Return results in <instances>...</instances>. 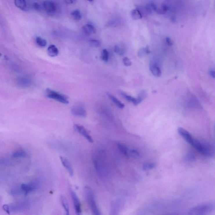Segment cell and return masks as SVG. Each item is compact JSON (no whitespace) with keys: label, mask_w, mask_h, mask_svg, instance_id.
<instances>
[{"label":"cell","mask_w":215,"mask_h":215,"mask_svg":"<svg viewBox=\"0 0 215 215\" xmlns=\"http://www.w3.org/2000/svg\"><path fill=\"white\" fill-rule=\"evenodd\" d=\"M84 195L85 198L90 205L93 214L100 215V213L95 199L94 195L91 189L89 187H85L84 189Z\"/></svg>","instance_id":"1"},{"label":"cell","mask_w":215,"mask_h":215,"mask_svg":"<svg viewBox=\"0 0 215 215\" xmlns=\"http://www.w3.org/2000/svg\"><path fill=\"white\" fill-rule=\"evenodd\" d=\"M215 209V205L213 203H206L198 205L191 208L189 214L202 215L208 214Z\"/></svg>","instance_id":"2"},{"label":"cell","mask_w":215,"mask_h":215,"mask_svg":"<svg viewBox=\"0 0 215 215\" xmlns=\"http://www.w3.org/2000/svg\"><path fill=\"white\" fill-rule=\"evenodd\" d=\"M192 146L195 148L197 151L202 154L203 155L210 156L214 154V150L210 144L203 143L199 141L194 140Z\"/></svg>","instance_id":"3"},{"label":"cell","mask_w":215,"mask_h":215,"mask_svg":"<svg viewBox=\"0 0 215 215\" xmlns=\"http://www.w3.org/2000/svg\"><path fill=\"white\" fill-rule=\"evenodd\" d=\"M47 97L48 98L59 102L60 103L65 104H69V101L67 100V96L62 94L60 93L50 89L46 90Z\"/></svg>","instance_id":"4"},{"label":"cell","mask_w":215,"mask_h":215,"mask_svg":"<svg viewBox=\"0 0 215 215\" xmlns=\"http://www.w3.org/2000/svg\"><path fill=\"white\" fill-rule=\"evenodd\" d=\"M72 113L75 116L83 118L86 117L87 115L85 108L82 104H77L73 106L72 109Z\"/></svg>","instance_id":"5"},{"label":"cell","mask_w":215,"mask_h":215,"mask_svg":"<svg viewBox=\"0 0 215 215\" xmlns=\"http://www.w3.org/2000/svg\"><path fill=\"white\" fill-rule=\"evenodd\" d=\"M70 194L74 203V207L76 214L77 215L81 214L82 213L81 204L78 197L75 191H73L72 189L70 190Z\"/></svg>","instance_id":"6"},{"label":"cell","mask_w":215,"mask_h":215,"mask_svg":"<svg viewBox=\"0 0 215 215\" xmlns=\"http://www.w3.org/2000/svg\"><path fill=\"white\" fill-rule=\"evenodd\" d=\"M74 129L77 132L80 134L82 135L89 142H93V138L90 135L88 131L82 126L78 124H75L74 126Z\"/></svg>","instance_id":"7"},{"label":"cell","mask_w":215,"mask_h":215,"mask_svg":"<svg viewBox=\"0 0 215 215\" xmlns=\"http://www.w3.org/2000/svg\"><path fill=\"white\" fill-rule=\"evenodd\" d=\"M44 8L49 15H52L56 12V5L52 1L49 0L45 1L44 3Z\"/></svg>","instance_id":"8"},{"label":"cell","mask_w":215,"mask_h":215,"mask_svg":"<svg viewBox=\"0 0 215 215\" xmlns=\"http://www.w3.org/2000/svg\"><path fill=\"white\" fill-rule=\"evenodd\" d=\"M178 132L184 139L191 145H192L195 139L188 131L183 128L180 127L178 129Z\"/></svg>","instance_id":"9"},{"label":"cell","mask_w":215,"mask_h":215,"mask_svg":"<svg viewBox=\"0 0 215 215\" xmlns=\"http://www.w3.org/2000/svg\"><path fill=\"white\" fill-rule=\"evenodd\" d=\"M60 158L61 162L62 163L64 167L66 169L70 175L71 176H72L73 175L74 171H73L72 164H71L70 161L68 160L67 158L61 156Z\"/></svg>","instance_id":"10"},{"label":"cell","mask_w":215,"mask_h":215,"mask_svg":"<svg viewBox=\"0 0 215 215\" xmlns=\"http://www.w3.org/2000/svg\"><path fill=\"white\" fill-rule=\"evenodd\" d=\"M14 2L16 6L22 11H27L28 10L26 0H14Z\"/></svg>","instance_id":"11"},{"label":"cell","mask_w":215,"mask_h":215,"mask_svg":"<svg viewBox=\"0 0 215 215\" xmlns=\"http://www.w3.org/2000/svg\"><path fill=\"white\" fill-rule=\"evenodd\" d=\"M150 70L152 74L155 77H159L161 75V72L160 68L154 64H150Z\"/></svg>","instance_id":"12"},{"label":"cell","mask_w":215,"mask_h":215,"mask_svg":"<svg viewBox=\"0 0 215 215\" xmlns=\"http://www.w3.org/2000/svg\"><path fill=\"white\" fill-rule=\"evenodd\" d=\"M82 30L86 34L90 35L95 33L96 30L93 25L87 24L82 27Z\"/></svg>","instance_id":"13"},{"label":"cell","mask_w":215,"mask_h":215,"mask_svg":"<svg viewBox=\"0 0 215 215\" xmlns=\"http://www.w3.org/2000/svg\"><path fill=\"white\" fill-rule=\"evenodd\" d=\"M48 55L51 57H55L59 54V50L56 46L54 45H51L48 48L47 50Z\"/></svg>","instance_id":"14"},{"label":"cell","mask_w":215,"mask_h":215,"mask_svg":"<svg viewBox=\"0 0 215 215\" xmlns=\"http://www.w3.org/2000/svg\"><path fill=\"white\" fill-rule=\"evenodd\" d=\"M107 94L108 96L109 97L111 100V101H112V102H113V103H114V104H115L117 107H118L120 108V109H123L124 107V105L123 104H122L121 101H120V100H118V99H117L116 97H115L114 96L112 95L111 94L109 93H107Z\"/></svg>","instance_id":"15"},{"label":"cell","mask_w":215,"mask_h":215,"mask_svg":"<svg viewBox=\"0 0 215 215\" xmlns=\"http://www.w3.org/2000/svg\"><path fill=\"white\" fill-rule=\"evenodd\" d=\"M61 201L62 205L64 207V211H65L66 214L67 215H69V205H68V201L66 199V198H65L63 195H62L61 197Z\"/></svg>","instance_id":"16"},{"label":"cell","mask_w":215,"mask_h":215,"mask_svg":"<svg viewBox=\"0 0 215 215\" xmlns=\"http://www.w3.org/2000/svg\"><path fill=\"white\" fill-rule=\"evenodd\" d=\"M21 189L22 191H24L26 195H28L30 192L34 191L35 187L31 185H28L27 184H23L21 185Z\"/></svg>","instance_id":"17"},{"label":"cell","mask_w":215,"mask_h":215,"mask_svg":"<svg viewBox=\"0 0 215 215\" xmlns=\"http://www.w3.org/2000/svg\"><path fill=\"white\" fill-rule=\"evenodd\" d=\"M146 97V93L144 91H142L139 95L138 97L137 98H135V100L133 104L135 106H137L140 104L145 98Z\"/></svg>","instance_id":"18"},{"label":"cell","mask_w":215,"mask_h":215,"mask_svg":"<svg viewBox=\"0 0 215 215\" xmlns=\"http://www.w3.org/2000/svg\"><path fill=\"white\" fill-rule=\"evenodd\" d=\"M131 16L135 20H138L142 18L141 14L138 9H133L131 12Z\"/></svg>","instance_id":"19"},{"label":"cell","mask_w":215,"mask_h":215,"mask_svg":"<svg viewBox=\"0 0 215 215\" xmlns=\"http://www.w3.org/2000/svg\"><path fill=\"white\" fill-rule=\"evenodd\" d=\"M71 16L76 21L80 20L82 18V15L79 10L76 9L71 12Z\"/></svg>","instance_id":"20"},{"label":"cell","mask_w":215,"mask_h":215,"mask_svg":"<svg viewBox=\"0 0 215 215\" xmlns=\"http://www.w3.org/2000/svg\"><path fill=\"white\" fill-rule=\"evenodd\" d=\"M118 147L120 152L125 156H127L129 154V151L127 147L122 143H118Z\"/></svg>","instance_id":"21"},{"label":"cell","mask_w":215,"mask_h":215,"mask_svg":"<svg viewBox=\"0 0 215 215\" xmlns=\"http://www.w3.org/2000/svg\"><path fill=\"white\" fill-rule=\"evenodd\" d=\"M36 42L37 45L41 47H44L46 46L47 44L46 40L41 38L40 37H36Z\"/></svg>","instance_id":"22"},{"label":"cell","mask_w":215,"mask_h":215,"mask_svg":"<svg viewBox=\"0 0 215 215\" xmlns=\"http://www.w3.org/2000/svg\"><path fill=\"white\" fill-rule=\"evenodd\" d=\"M26 153L22 150H19L15 152L12 155L13 157L15 158L24 157L26 156Z\"/></svg>","instance_id":"23"},{"label":"cell","mask_w":215,"mask_h":215,"mask_svg":"<svg viewBox=\"0 0 215 215\" xmlns=\"http://www.w3.org/2000/svg\"><path fill=\"white\" fill-rule=\"evenodd\" d=\"M101 59L105 62H107L109 60V53L108 50L106 49H104L102 50L101 54Z\"/></svg>","instance_id":"24"},{"label":"cell","mask_w":215,"mask_h":215,"mask_svg":"<svg viewBox=\"0 0 215 215\" xmlns=\"http://www.w3.org/2000/svg\"><path fill=\"white\" fill-rule=\"evenodd\" d=\"M149 52L150 51L147 47L146 48H142L140 49L138 52V56L140 57H142L146 54H148Z\"/></svg>","instance_id":"25"},{"label":"cell","mask_w":215,"mask_h":215,"mask_svg":"<svg viewBox=\"0 0 215 215\" xmlns=\"http://www.w3.org/2000/svg\"><path fill=\"white\" fill-rule=\"evenodd\" d=\"M114 50L115 53H117L118 55H120V56L123 55L125 53V50L124 49L118 46H115Z\"/></svg>","instance_id":"26"},{"label":"cell","mask_w":215,"mask_h":215,"mask_svg":"<svg viewBox=\"0 0 215 215\" xmlns=\"http://www.w3.org/2000/svg\"><path fill=\"white\" fill-rule=\"evenodd\" d=\"M120 94H121V95L126 100H127L129 102H132V103L134 102V100H135V98L132 97L131 96L127 95V94H126L125 93L122 91L120 92Z\"/></svg>","instance_id":"27"},{"label":"cell","mask_w":215,"mask_h":215,"mask_svg":"<svg viewBox=\"0 0 215 215\" xmlns=\"http://www.w3.org/2000/svg\"><path fill=\"white\" fill-rule=\"evenodd\" d=\"M89 44L91 46L93 47L97 48L100 46V41L94 39H92L89 41Z\"/></svg>","instance_id":"28"},{"label":"cell","mask_w":215,"mask_h":215,"mask_svg":"<svg viewBox=\"0 0 215 215\" xmlns=\"http://www.w3.org/2000/svg\"><path fill=\"white\" fill-rule=\"evenodd\" d=\"M156 165L154 163H147L143 165V169L144 170H148L154 169Z\"/></svg>","instance_id":"29"},{"label":"cell","mask_w":215,"mask_h":215,"mask_svg":"<svg viewBox=\"0 0 215 215\" xmlns=\"http://www.w3.org/2000/svg\"><path fill=\"white\" fill-rule=\"evenodd\" d=\"M32 7L37 12H40L41 10V6L38 3L34 2L32 4Z\"/></svg>","instance_id":"30"},{"label":"cell","mask_w":215,"mask_h":215,"mask_svg":"<svg viewBox=\"0 0 215 215\" xmlns=\"http://www.w3.org/2000/svg\"><path fill=\"white\" fill-rule=\"evenodd\" d=\"M185 159L187 161H193L195 160V157L192 154H188L186 156Z\"/></svg>","instance_id":"31"},{"label":"cell","mask_w":215,"mask_h":215,"mask_svg":"<svg viewBox=\"0 0 215 215\" xmlns=\"http://www.w3.org/2000/svg\"><path fill=\"white\" fill-rule=\"evenodd\" d=\"M123 62L125 65L126 66H130L131 64V62L127 57H124L123 59Z\"/></svg>","instance_id":"32"},{"label":"cell","mask_w":215,"mask_h":215,"mask_svg":"<svg viewBox=\"0 0 215 215\" xmlns=\"http://www.w3.org/2000/svg\"><path fill=\"white\" fill-rule=\"evenodd\" d=\"M130 154L134 157L138 156L139 155L138 152L135 150H132L130 151Z\"/></svg>","instance_id":"33"},{"label":"cell","mask_w":215,"mask_h":215,"mask_svg":"<svg viewBox=\"0 0 215 215\" xmlns=\"http://www.w3.org/2000/svg\"><path fill=\"white\" fill-rule=\"evenodd\" d=\"M166 42H167V44L169 46H171L173 44L172 41L171 39L169 37H166Z\"/></svg>","instance_id":"34"},{"label":"cell","mask_w":215,"mask_h":215,"mask_svg":"<svg viewBox=\"0 0 215 215\" xmlns=\"http://www.w3.org/2000/svg\"><path fill=\"white\" fill-rule=\"evenodd\" d=\"M3 209L6 213L8 214H10V211H9V207L8 205H4L3 206Z\"/></svg>","instance_id":"35"},{"label":"cell","mask_w":215,"mask_h":215,"mask_svg":"<svg viewBox=\"0 0 215 215\" xmlns=\"http://www.w3.org/2000/svg\"><path fill=\"white\" fill-rule=\"evenodd\" d=\"M209 74H210V75L213 78H215V72L214 70H211L209 71Z\"/></svg>","instance_id":"36"},{"label":"cell","mask_w":215,"mask_h":215,"mask_svg":"<svg viewBox=\"0 0 215 215\" xmlns=\"http://www.w3.org/2000/svg\"><path fill=\"white\" fill-rule=\"evenodd\" d=\"M75 1V0H65V2L68 4H72Z\"/></svg>","instance_id":"37"},{"label":"cell","mask_w":215,"mask_h":215,"mask_svg":"<svg viewBox=\"0 0 215 215\" xmlns=\"http://www.w3.org/2000/svg\"><path fill=\"white\" fill-rule=\"evenodd\" d=\"M88 1H93V0H88Z\"/></svg>","instance_id":"38"},{"label":"cell","mask_w":215,"mask_h":215,"mask_svg":"<svg viewBox=\"0 0 215 215\" xmlns=\"http://www.w3.org/2000/svg\"><path fill=\"white\" fill-rule=\"evenodd\" d=\"M2 54H1V53H0V57H1V56Z\"/></svg>","instance_id":"39"}]
</instances>
